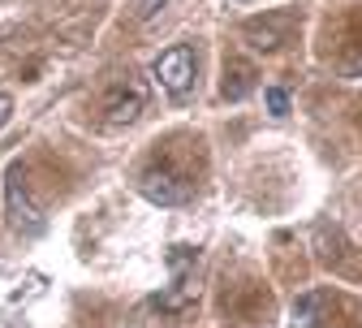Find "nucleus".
I'll return each mask as SVG.
<instances>
[{
  "mask_svg": "<svg viewBox=\"0 0 362 328\" xmlns=\"http://www.w3.org/2000/svg\"><path fill=\"white\" fill-rule=\"evenodd\" d=\"M151 74H156V82H160L164 96L186 100V96H190V86H194V74H199V57H194L190 43H173L168 52L156 57Z\"/></svg>",
  "mask_w": 362,
  "mask_h": 328,
  "instance_id": "f257e3e1",
  "label": "nucleus"
},
{
  "mask_svg": "<svg viewBox=\"0 0 362 328\" xmlns=\"http://www.w3.org/2000/svg\"><path fill=\"white\" fill-rule=\"evenodd\" d=\"M139 191H143L156 208H181V203H190L194 186L181 177L177 169H168V164H151V169H143V177H139Z\"/></svg>",
  "mask_w": 362,
  "mask_h": 328,
  "instance_id": "f03ea898",
  "label": "nucleus"
},
{
  "mask_svg": "<svg viewBox=\"0 0 362 328\" xmlns=\"http://www.w3.org/2000/svg\"><path fill=\"white\" fill-rule=\"evenodd\" d=\"M5 203H9V220H13V229H26V233H39V229H43V212L26 199L22 160H13V164L5 169Z\"/></svg>",
  "mask_w": 362,
  "mask_h": 328,
  "instance_id": "7ed1b4c3",
  "label": "nucleus"
},
{
  "mask_svg": "<svg viewBox=\"0 0 362 328\" xmlns=\"http://www.w3.org/2000/svg\"><path fill=\"white\" fill-rule=\"evenodd\" d=\"M143 86L139 82H134V78H125V82H112V91H108V96H104V113H108V121H134V117H139L143 113Z\"/></svg>",
  "mask_w": 362,
  "mask_h": 328,
  "instance_id": "20e7f679",
  "label": "nucleus"
},
{
  "mask_svg": "<svg viewBox=\"0 0 362 328\" xmlns=\"http://www.w3.org/2000/svg\"><path fill=\"white\" fill-rule=\"evenodd\" d=\"M285 30H289L285 13L267 18V22H246V39H250V48H259V52H276L285 43Z\"/></svg>",
  "mask_w": 362,
  "mask_h": 328,
  "instance_id": "39448f33",
  "label": "nucleus"
},
{
  "mask_svg": "<svg viewBox=\"0 0 362 328\" xmlns=\"http://www.w3.org/2000/svg\"><path fill=\"white\" fill-rule=\"evenodd\" d=\"M324 307H328V294H320V290L302 294L289 311V328H324Z\"/></svg>",
  "mask_w": 362,
  "mask_h": 328,
  "instance_id": "423d86ee",
  "label": "nucleus"
},
{
  "mask_svg": "<svg viewBox=\"0 0 362 328\" xmlns=\"http://www.w3.org/2000/svg\"><path fill=\"white\" fill-rule=\"evenodd\" d=\"M246 91H250V69L246 65H224V96L242 100Z\"/></svg>",
  "mask_w": 362,
  "mask_h": 328,
  "instance_id": "0eeeda50",
  "label": "nucleus"
},
{
  "mask_svg": "<svg viewBox=\"0 0 362 328\" xmlns=\"http://www.w3.org/2000/svg\"><path fill=\"white\" fill-rule=\"evenodd\" d=\"M263 100H267V113H272V117H285V113H289V91H285V86H267Z\"/></svg>",
  "mask_w": 362,
  "mask_h": 328,
  "instance_id": "6e6552de",
  "label": "nucleus"
},
{
  "mask_svg": "<svg viewBox=\"0 0 362 328\" xmlns=\"http://www.w3.org/2000/svg\"><path fill=\"white\" fill-rule=\"evenodd\" d=\"M164 5H168V0H139V22H151Z\"/></svg>",
  "mask_w": 362,
  "mask_h": 328,
  "instance_id": "1a4fd4ad",
  "label": "nucleus"
}]
</instances>
